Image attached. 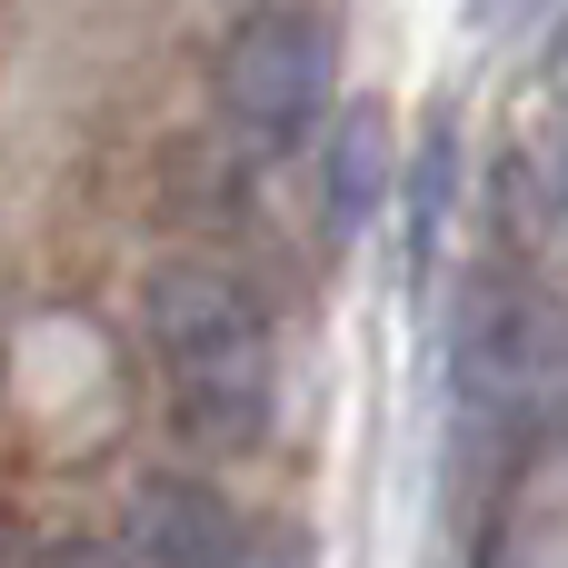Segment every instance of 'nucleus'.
<instances>
[{
	"label": "nucleus",
	"mask_w": 568,
	"mask_h": 568,
	"mask_svg": "<svg viewBox=\"0 0 568 568\" xmlns=\"http://www.w3.org/2000/svg\"><path fill=\"white\" fill-rule=\"evenodd\" d=\"M150 349H160V379H170V419L190 449H260L270 439V409H280V359H270V320L250 310V290L230 270H200V260H170L150 270Z\"/></svg>",
	"instance_id": "nucleus-1"
},
{
	"label": "nucleus",
	"mask_w": 568,
	"mask_h": 568,
	"mask_svg": "<svg viewBox=\"0 0 568 568\" xmlns=\"http://www.w3.org/2000/svg\"><path fill=\"white\" fill-rule=\"evenodd\" d=\"M329 100V30L310 10H250L220 40V120L250 150H290Z\"/></svg>",
	"instance_id": "nucleus-2"
},
{
	"label": "nucleus",
	"mask_w": 568,
	"mask_h": 568,
	"mask_svg": "<svg viewBox=\"0 0 568 568\" xmlns=\"http://www.w3.org/2000/svg\"><path fill=\"white\" fill-rule=\"evenodd\" d=\"M130 539H140L150 568H240V519H230V499L200 489V479H140Z\"/></svg>",
	"instance_id": "nucleus-3"
},
{
	"label": "nucleus",
	"mask_w": 568,
	"mask_h": 568,
	"mask_svg": "<svg viewBox=\"0 0 568 568\" xmlns=\"http://www.w3.org/2000/svg\"><path fill=\"white\" fill-rule=\"evenodd\" d=\"M389 190V140H379V110H349L339 140H329V230H359Z\"/></svg>",
	"instance_id": "nucleus-4"
}]
</instances>
